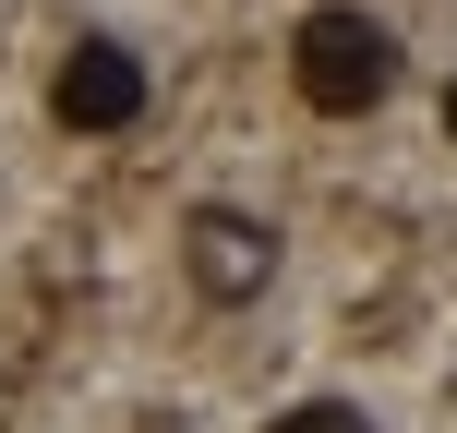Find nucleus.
Returning <instances> with one entry per match:
<instances>
[{
    "instance_id": "obj_1",
    "label": "nucleus",
    "mask_w": 457,
    "mask_h": 433,
    "mask_svg": "<svg viewBox=\"0 0 457 433\" xmlns=\"http://www.w3.org/2000/svg\"><path fill=\"white\" fill-rule=\"evenodd\" d=\"M289 72H301V96H313V109L361 121V109H386V85H397V37L361 12V0H325V12L301 24Z\"/></svg>"
},
{
    "instance_id": "obj_2",
    "label": "nucleus",
    "mask_w": 457,
    "mask_h": 433,
    "mask_svg": "<svg viewBox=\"0 0 457 433\" xmlns=\"http://www.w3.org/2000/svg\"><path fill=\"white\" fill-rule=\"evenodd\" d=\"M48 109H61L72 133H133V121H145V61L109 48V37H85L61 61V85H48Z\"/></svg>"
},
{
    "instance_id": "obj_3",
    "label": "nucleus",
    "mask_w": 457,
    "mask_h": 433,
    "mask_svg": "<svg viewBox=\"0 0 457 433\" xmlns=\"http://www.w3.org/2000/svg\"><path fill=\"white\" fill-rule=\"evenodd\" d=\"M181 265H193V289H205V301H253V289L277 277V229H265V217L205 205V217L181 229Z\"/></svg>"
},
{
    "instance_id": "obj_4",
    "label": "nucleus",
    "mask_w": 457,
    "mask_h": 433,
    "mask_svg": "<svg viewBox=\"0 0 457 433\" xmlns=\"http://www.w3.org/2000/svg\"><path fill=\"white\" fill-rule=\"evenodd\" d=\"M265 433H373L361 410H337V397H301V410H277Z\"/></svg>"
},
{
    "instance_id": "obj_5",
    "label": "nucleus",
    "mask_w": 457,
    "mask_h": 433,
    "mask_svg": "<svg viewBox=\"0 0 457 433\" xmlns=\"http://www.w3.org/2000/svg\"><path fill=\"white\" fill-rule=\"evenodd\" d=\"M445 133H457V85H445Z\"/></svg>"
}]
</instances>
